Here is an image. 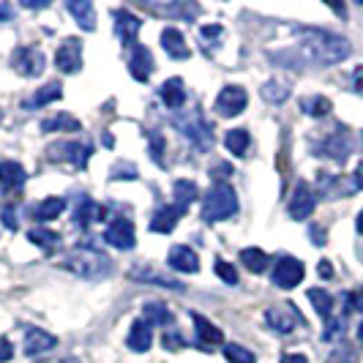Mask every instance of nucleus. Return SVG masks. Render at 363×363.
<instances>
[{"label":"nucleus","mask_w":363,"mask_h":363,"mask_svg":"<svg viewBox=\"0 0 363 363\" xmlns=\"http://www.w3.org/2000/svg\"><path fill=\"white\" fill-rule=\"evenodd\" d=\"M298 36V55L303 57V63H317V66H333L342 63L347 55L352 52L350 41L330 30H320V28H295L292 30Z\"/></svg>","instance_id":"nucleus-1"},{"label":"nucleus","mask_w":363,"mask_h":363,"mask_svg":"<svg viewBox=\"0 0 363 363\" xmlns=\"http://www.w3.org/2000/svg\"><path fill=\"white\" fill-rule=\"evenodd\" d=\"M57 265L63 271L79 276V279H88V281H101V279L112 276V271H115L112 259L107 255H101V252H93V249H74V252L60 257Z\"/></svg>","instance_id":"nucleus-2"},{"label":"nucleus","mask_w":363,"mask_h":363,"mask_svg":"<svg viewBox=\"0 0 363 363\" xmlns=\"http://www.w3.org/2000/svg\"><path fill=\"white\" fill-rule=\"evenodd\" d=\"M238 213V194L230 183H213L202 197V218L208 224L227 221Z\"/></svg>","instance_id":"nucleus-3"},{"label":"nucleus","mask_w":363,"mask_h":363,"mask_svg":"<svg viewBox=\"0 0 363 363\" xmlns=\"http://www.w3.org/2000/svg\"><path fill=\"white\" fill-rule=\"evenodd\" d=\"M172 123L181 131L183 137L197 147V150H211L213 147V131H211V123L202 118L200 109H189V112H175L172 115Z\"/></svg>","instance_id":"nucleus-4"},{"label":"nucleus","mask_w":363,"mask_h":363,"mask_svg":"<svg viewBox=\"0 0 363 363\" xmlns=\"http://www.w3.org/2000/svg\"><path fill=\"white\" fill-rule=\"evenodd\" d=\"M265 323L276 330V333H292L295 328L306 325V317L298 311L295 303H279L265 311Z\"/></svg>","instance_id":"nucleus-5"},{"label":"nucleus","mask_w":363,"mask_h":363,"mask_svg":"<svg viewBox=\"0 0 363 363\" xmlns=\"http://www.w3.org/2000/svg\"><path fill=\"white\" fill-rule=\"evenodd\" d=\"M145 9L150 14L164 19H181V22H194V17H200V6L197 3H186V0H162V3H145Z\"/></svg>","instance_id":"nucleus-6"},{"label":"nucleus","mask_w":363,"mask_h":363,"mask_svg":"<svg viewBox=\"0 0 363 363\" xmlns=\"http://www.w3.org/2000/svg\"><path fill=\"white\" fill-rule=\"evenodd\" d=\"M11 69L19 77H38L47 69V57L38 47H17L11 52Z\"/></svg>","instance_id":"nucleus-7"},{"label":"nucleus","mask_w":363,"mask_h":363,"mask_svg":"<svg viewBox=\"0 0 363 363\" xmlns=\"http://www.w3.org/2000/svg\"><path fill=\"white\" fill-rule=\"evenodd\" d=\"M91 153H93L91 143H57V145H50V150H47L50 162H60V159H66V162L74 164L77 169H85V167H88Z\"/></svg>","instance_id":"nucleus-8"},{"label":"nucleus","mask_w":363,"mask_h":363,"mask_svg":"<svg viewBox=\"0 0 363 363\" xmlns=\"http://www.w3.org/2000/svg\"><path fill=\"white\" fill-rule=\"evenodd\" d=\"M303 276H306V268H303L301 259H295V257H279L271 279L279 290H292V287H298L303 281Z\"/></svg>","instance_id":"nucleus-9"},{"label":"nucleus","mask_w":363,"mask_h":363,"mask_svg":"<svg viewBox=\"0 0 363 363\" xmlns=\"http://www.w3.org/2000/svg\"><path fill=\"white\" fill-rule=\"evenodd\" d=\"M317 156H328L336 164H345L352 156V137L345 128H336L333 134H328L323 145H317Z\"/></svg>","instance_id":"nucleus-10"},{"label":"nucleus","mask_w":363,"mask_h":363,"mask_svg":"<svg viewBox=\"0 0 363 363\" xmlns=\"http://www.w3.org/2000/svg\"><path fill=\"white\" fill-rule=\"evenodd\" d=\"M249 104V93L240 85H224L221 93L216 96V112L221 118H235Z\"/></svg>","instance_id":"nucleus-11"},{"label":"nucleus","mask_w":363,"mask_h":363,"mask_svg":"<svg viewBox=\"0 0 363 363\" xmlns=\"http://www.w3.org/2000/svg\"><path fill=\"white\" fill-rule=\"evenodd\" d=\"M314 208H317V197H314V191H311L309 183H295V189H292V197H290V205H287V213L290 218L295 221H303V218H309L314 213Z\"/></svg>","instance_id":"nucleus-12"},{"label":"nucleus","mask_w":363,"mask_h":363,"mask_svg":"<svg viewBox=\"0 0 363 363\" xmlns=\"http://www.w3.org/2000/svg\"><path fill=\"white\" fill-rule=\"evenodd\" d=\"M104 240H107L109 246L121 249V252L134 249V243H137L134 224H131L128 218H112V221L107 224V230H104Z\"/></svg>","instance_id":"nucleus-13"},{"label":"nucleus","mask_w":363,"mask_h":363,"mask_svg":"<svg viewBox=\"0 0 363 363\" xmlns=\"http://www.w3.org/2000/svg\"><path fill=\"white\" fill-rule=\"evenodd\" d=\"M55 66H57V72L63 74H77L82 69V44H79V38H66L60 47H57V52H55Z\"/></svg>","instance_id":"nucleus-14"},{"label":"nucleus","mask_w":363,"mask_h":363,"mask_svg":"<svg viewBox=\"0 0 363 363\" xmlns=\"http://www.w3.org/2000/svg\"><path fill=\"white\" fill-rule=\"evenodd\" d=\"M115 33L118 38L126 44V47H134L137 44V33H140V28H143V19L134 17L128 9H115Z\"/></svg>","instance_id":"nucleus-15"},{"label":"nucleus","mask_w":363,"mask_h":363,"mask_svg":"<svg viewBox=\"0 0 363 363\" xmlns=\"http://www.w3.org/2000/svg\"><path fill=\"white\" fill-rule=\"evenodd\" d=\"M55 345H57V339L52 333L41 330V328H25V355L28 358H41L50 350H55Z\"/></svg>","instance_id":"nucleus-16"},{"label":"nucleus","mask_w":363,"mask_h":363,"mask_svg":"<svg viewBox=\"0 0 363 363\" xmlns=\"http://www.w3.org/2000/svg\"><path fill=\"white\" fill-rule=\"evenodd\" d=\"M128 276L134 279V281H143V284H156V287H167V290H175V292H186V284L181 281H175V279H169V276H164L159 273L156 268H150V265H137V268H131Z\"/></svg>","instance_id":"nucleus-17"},{"label":"nucleus","mask_w":363,"mask_h":363,"mask_svg":"<svg viewBox=\"0 0 363 363\" xmlns=\"http://www.w3.org/2000/svg\"><path fill=\"white\" fill-rule=\"evenodd\" d=\"M128 72L137 82H147L150 74H153V55L147 50L145 44H134L131 47V57H128Z\"/></svg>","instance_id":"nucleus-18"},{"label":"nucleus","mask_w":363,"mask_h":363,"mask_svg":"<svg viewBox=\"0 0 363 363\" xmlns=\"http://www.w3.org/2000/svg\"><path fill=\"white\" fill-rule=\"evenodd\" d=\"M183 211L181 205H162L153 216H150V233H159V235H167V233H172L175 227H178V221L183 218Z\"/></svg>","instance_id":"nucleus-19"},{"label":"nucleus","mask_w":363,"mask_h":363,"mask_svg":"<svg viewBox=\"0 0 363 363\" xmlns=\"http://www.w3.org/2000/svg\"><path fill=\"white\" fill-rule=\"evenodd\" d=\"M191 320H194V330H197V342H200V347L205 352H211V347L224 345L221 328H216L211 320H205L202 314H194V311H191Z\"/></svg>","instance_id":"nucleus-20"},{"label":"nucleus","mask_w":363,"mask_h":363,"mask_svg":"<svg viewBox=\"0 0 363 363\" xmlns=\"http://www.w3.org/2000/svg\"><path fill=\"white\" fill-rule=\"evenodd\" d=\"M126 345L131 352H147L150 345H153V325L147 323V320H134L131 328H128V339Z\"/></svg>","instance_id":"nucleus-21"},{"label":"nucleus","mask_w":363,"mask_h":363,"mask_svg":"<svg viewBox=\"0 0 363 363\" xmlns=\"http://www.w3.org/2000/svg\"><path fill=\"white\" fill-rule=\"evenodd\" d=\"M169 268L178 273H197L200 271V257L194 255V249H189V246H172L169 249Z\"/></svg>","instance_id":"nucleus-22"},{"label":"nucleus","mask_w":363,"mask_h":363,"mask_svg":"<svg viewBox=\"0 0 363 363\" xmlns=\"http://www.w3.org/2000/svg\"><path fill=\"white\" fill-rule=\"evenodd\" d=\"M162 47L172 60H186V57H191V47L186 44V38H183V33L178 28H164Z\"/></svg>","instance_id":"nucleus-23"},{"label":"nucleus","mask_w":363,"mask_h":363,"mask_svg":"<svg viewBox=\"0 0 363 363\" xmlns=\"http://www.w3.org/2000/svg\"><path fill=\"white\" fill-rule=\"evenodd\" d=\"M104 216H107V211H104L101 205H96L88 194L79 197L77 208H74V221H77V227H88L91 221H107Z\"/></svg>","instance_id":"nucleus-24"},{"label":"nucleus","mask_w":363,"mask_h":363,"mask_svg":"<svg viewBox=\"0 0 363 363\" xmlns=\"http://www.w3.org/2000/svg\"><path fill=\"white\" fill-rule=\"evenodd\" d=\"M66 9L74 14L77 25H79L82 30H88V33L96 30V9H93L91 0H69Z\"/></svg>","instance_id":"nucleus-25"},{"label":"nucleus","mask_w":363,"mask_h":363,"mask_svg":"<svg viewBox=\"0 0 363 363\" xmlns=\"http://www.w3.org/2000/svg\"><path fill=\"white\" fill-rule=\"evenodd\" d=\"M159 96H162V101L169 109H181L183 104H186V88H183L181 77H172V79H167L162 88H159Z\"/></svg>","instance_id":"nucleus-26"},{"label":"nucleus","mask_w":363,"mask_h":363,"mask_svg":"<svg viewBox=\"0 0 363 363\" xmlns=\"http://www.w3.org/2000/svg\"><path fill=\"white\" fill-rule=\"evenodd\" d=\"M25 183V169L19 162H0V189L14 191Z\"/></svg>","instance_id":"nucleus-27"},{"label":"nucleus","mask_w":363,"mask_h":363,"mask_svg":"<svg viewBox=\"0 0 363 363\" xmlns=\"http://www.w3.org/2000/svg\"><path fill=\"white\" fill-rule=\"evenodd\" d=\"M63 96V88H60V82H47L44 88H38L33 93V99H28L25 101V109H38V107H47V104H52Z\"/></svg>","instance_id":"nucleus-28"},{"label":"nucleus","mask_w":363,"mask_h":363,"mask_svg":"<svg viewBox=\"0 0 363 363\" xmlns=\"http://www.w3.org/2000/svg\"><path fill=\"white\" fill-rule=\"evenodd\" d=\"M63 211H66V200H63V197H47V200L38 202L30 213H33V218H38V221H52V218H57Z\"/></svg>","instance_id":"nucleus-29"},{"label":"nucleus","mask_w":363,"mask_h":363,"mask_svg":"<svg viewBox=\"0 0 363 363\" xmlns=\"http://www.w3.org/2000/svg\"><path fill=\"white\" fill-rule=\"evenodd\" d=\"M259 93H262V99L265 101H271V104H281V101H287L292 93V85L290 82H284V79H268L262 88H259Z\"/></svg>","instance_id":"nucleus-30"},{"label":"nucleus","mask_w":363,"mask_h":363,"mask_svg":"<svg viewBox=\"0 0 363 363\" xmlns=\"http://www.w3.org/2000/svg\"><path fill=\"white\" fill-rule=\"evenodd\" d=\"M172 194H175V205H181L183 211H186L191 202L197 200L200 189H197V183H194V181H186V178H181V181L172 183Z\"/></svg>","instance_id":"nucleus-31"},{"label":"nucleus","mask_w":363,"mask_h":363,"mask_svg":"<svg viewBox=\"0 0 363 363\" xmlns=\"http://www.w3.org/2000/svg\"><path fill=\"white\" fill-rule=\"evenodd\" d=\"M224 145H227L230 153H235V156H246V150L252 145V137H249L246 128H230L227 137H224Z\"/></svg>","instance_id":"nucleus-32"},{"label":"nucleus","mask_w":363,"mask_h":363,"mask_svg":"<svg viewBox=\"0 0 363 363\" xmlns=\"http://www.w3.org/2000/svg\"><path fill=\"white\" fill-rule=\"evenodd\" d=\"M240 262L246 265V271L249 273H262V271H268V262H271V257L265 255L262 249H243L240 252Z\"/></svg>","instance_id":"nucleus-33"},{"label":"nucleus","mask_w":363,"mask_h":363,"mask_svg":"<svg viewBox=\"0 0 363 363\" xmlns=\"http://www.w3.org/2000/svg\"><path fill=\"white\" fill-rule=\"evenodd\" d=\"M309 301H311V306H314V311H317L323 320H330V317H333V295H330V292L314 287V290H309Z\"/></svg>","instance_id":"nucleus-34"},{"label":"nucleus","mask_w":363,"mask_h":363,"mask_svg":"<svg viewBox=\"0 0 363 363\" xmlns=\"http://www.w3.org/2000/svg\"><path fill=\"white\" fill-rule=\"evenodd\" d=\"M79 128H82L79 126V121H77L74 115H66V112L41 121V131H79Z\"/></svg>","instance_id":"nucleus-35"},{"label":"nucleus","mask_w":363,"mask_h":363,"mask_svg":"<svg viewBox=\"0 0 363 363\" xmlns=\"http://www.w3.org/2000/svg\"><path fill=\"white\" fill-rule=\"evenodd\" d=\"M143 320H147L150 325H172V314L164 303H145L143 306Z\"/></svg>","instance_id":"nucleus-36"},{"label":"nucleus","mask_w":363,"mask_h":363,"mask_svg":"<svg viewBox=\"0 0 363 363\" xmlns=\"http://www.w3.org/2000/svg\"><path fill=\"white\" fill-rule=\"evenodd\" d=\"M28 240H30L33 246H41L44 252H52L55 246L60 243V235L52 233V230H47V227H33V230L28 233Z\"/></svg>","instance_id":"nucleus-37"},{"label":"nucleus","mask_w":363,"mask_h":363,"mask_svg":"<svg viewBox=\"0 0 363 363\" xmlns=\"http://www.w3.org/2000/svg\"><path fill=\"white\" fill-rule=\"evenodd\" d=\"M320 189H323V194H325L328 200H339V197H345L347 191H352L350 186H345L339 178H333L328 172H320Z\"/></svg>","instance_id":"nucleus-38"},{"label":"nucleus","mask_w":363,"mask_h":363,"mask_svg":"<svg viewBox=\"0 0 363 363\" xmlns=\"http://www.w3.org/2000/svg\"><path fill=\"white\" fill-rule=\"evenodd\" d=\"M145 137H147V150H150L153 162L159 164V167H167V162H164V150H167V140H164V134L159 131V128H150Z\"/></svg>","instance_id":"nucleus-39"},{"label":"nucleus","mask_w":363,"mask_h":363,"mask_svg":"<svg viewBox=\"0 0 363 363\" xmlns=\"http://www.w3.org/2000/svg\"><path fill=\"white\" fill-rule=\"evenodd\" d=\"M301 109L311 118H325L330 112V99H325V96H306L301 101Z\"/></svg>","instance_id":"nucleus-40"},{"label":"nucleus","mask_w":363,"mask_h":363,"mask_svg":"<svg viewBox=\"0 0 363 363\" xmlns=\"http://www.w3.org/2000/svg\"><path fill=\"white\" fill-rule=\"evenodd\" d=\"M224 358L230 363H257L255 352L240 345H224Z\"/></svg>","instance_id":"nucleus-41"},{"label":"nucleus","mask_w":363,"mask_h":363,"mask_svg":"<svg viewBox=\"0 0 363 363\" xmlns=\"http://www.w3.org/2000/svg\"><path fill=\"white\" fill-rule=\"evenodd\" d=\"M109 178H112V181H137V178H140V169L128 162H118L112 167Z\"/></svg>","instance_id":"nucleus-42"},{"label":"nucleus","mask_w":363,"mask_h":363,"mask_svg":"<svg viewBox=\"0 0 363 363\" xmlns=\"http://www.w3.org/2000/svg\"><path fill=\"white\" fill-rule=\"evenodd\" d=\"M345 325H347L345 314H342V317H330L325 330H323V339H325V342H336V339H342V336H345Z\"/></svg>","instance_id":"nucleus-43"},{"label":"nucleus","mask_w":363,"mask_h":363,"mask_svg":"<svg viewBox=\"0 0 363 363\" xmlns=\"http://www.w3.org/2000/svg\"><path fill=\"white\" fill-rule=\"evenodd\" d=\"M213 271H216V276L224 281V284H238V271L233 268V262L216 259V262H213Z\"/></svg>","instance_id":"nucleus-44"},{"label":"nucleus","mask_w":363,"mask_h":363,"mask_svg":"<svg viewBox=\"0 0 363 363\" xmlns=\"http://www.w3.org/2000/svg\"><path fill=\"white\" fill-rule=\"evenodd\" d=\"M330 363H358V352H355L350 345L339 347V350L330 352Z\"/></svg>","instance_id":"nucleus-45"},{"label":"nucleus","mask_w":363,"mask_h":363,"mask_svg":"<svg viewBox=\"0 0 363 363\" xmlns=\"http://www.w3.org/2000/svg\"><path fill=\"white\" fill-rule=\"evenodd\" d=\"M183 345H186V342H183V336L178 330H167V333H164V350L172 352V350H181Z\"/></svg>","instance_id":"nucleus-46"},{"label":"nucleus","mask_w":363,"mask_h":363,"mask_svg":"<svg viewBox=\"0 0 363 363\" xmlns=\"http://www.w3.org/2000/svg\"><path fill=\"white\" fill-rule=\"evenodd\" d=\"M227 175H233V167H230V164L218 162L211 167V178H213V181H216V178H227Z\"/></svg>","instance_id":"nucleus-47"},{"label":"nucleus","mask_w":363,"mask_h":363,"mask_svg":"<svg viewBox=\"0 0 363 363\" xmlns=\"http://www.w3.org/2000/svg\"><path fill=\"white\" fill-rule=\"evenodd\" d=\"M11 358H14V347L3 336V339H0V363H9Z\"/></svg>","instance_id":"nucleus-48"},{"label":"nucleus","mask_w":363,"mask_h":363,"mask_svg":"<svg viewBox=\"0 0 363 363\" xmlns=\"http://www.w3.org/2000/svg\"><path fill=\"white\" fill-rule=\"evenodd\" d=\"M3 224H6L9 230H17V227H19L17 216H14V208H11V205H6V208H3Z\"/></svg>","instance_id":"nucleus-49"},{"label":"nucleus","mask_w":363,"mask_h":363,"mask_svg":"<svg viewBox=\"0 0 363 363\" xmlns=\"http://www.w3.org/2000/svg\"><path fill=\"white\" fill-rule=\"evenodd\" d=\"M347 303H350V309H358L363 311V290H355L347 295Z\"/></svg>","instance_id":"nucleus-50"},{"label":"nucleus","mask_w":363,"mask_h":363,"mask_svg":"<svg viewBox=\"0 0 363 363\" xmlns=\"http://www.w3.org/2000/svg\"><path fill=\"white\" fill-rule=\"evenodd\" d=\"M200 33L205 38H218L224 33V28H221V25H205V28H200Z\"/></svg>","instance_id":"nucleus-51"},{"label":"nucleus","mask_w":363,"mask_h":363,"mask_svg":"<svg viewBox=\"0 0 363 363\" xmlns=\"http://www.w3.org/2000/svg\"><path fill=\"white\" fill-rule=\"evenodd\" d=\"M309 235H311V240H314V246H323V243H325V233H323L317 224H311Z\"/></svg>","instance_id":"nucleus-52"},{"label":"nucleus","mask_w":363,"mask_h":363,"mask_svg":"<svg viewBox=\"0 0 363 363\" xmlns=\"http://www.w3.org/2000/svg\"><path fill=\"white\" fill-rule=\"evenodd\" d=\"M281 363H309V358L301 352H287V355H281Z\"/></svg>","instance_id":"nucleus-53"},{"label":"nucleus","mask_w":363,"mask_h":363,"mask_svg":"<svg viewBox=\"0 0 363 363\" xmlns=\"http://www.w3.org/2000/svg\"><path fill=\"white\" fill-rule=\"evenodd\" d=\"M317 273H320V276H323V279H330V276H333V265H330V262H328V259H323V262H320V265H317Z\"/></svg>","instance_id":"nucleus-54"},{"label":"nucleus","mask_w":363,"mask_h":363,"mask_svg":"<svg viewBox=\"0 0 363 363\" xmlns=\"http://www.w3.org/2000/svg\"><path fill=\"white\" fill-rule=\"evenodd\" d=\"M352 189H355V191L363 189V162L358 164V169H355V175H352Z\"/></svg>","instance_id":"nucleus-55"},{"label":"nucleus","mask_w":363,"mask_h":363,"mask_svg":"<svg viewBox=\"0 0 363 363\" xmlns=\"http://www.w3.org/2000/svg\"><path fill=\"white\" fill-rule=\"evenodd\" d=\"M22 6H25V9H47L50 3H47V0H22Z\"/></svg>","instance_id":"nucleus-56"},{"label":"nucleus","mask_w":363,"mask_h":363,"mask_svg":"<svg viewBox=\"0 0 363 363\" xmlns=\"http://www.w3.org/2000/svg\"><path fill=\"white\" fill-rule=\"evenodd\" d=\"M352 79H355V91H363V66H358V69H355Z\"/></svg>","instance_id":"nucleus-57"},{"label":"nucleus","mask_w":363,"mask_h":363,"mask_svg":"<svg viewBox=\"0 0 363 363\" xmlns=\"http://www.w3.org/2000/svg\"><path fill=\"white\" fill-rule=\"evenodd\" d=\"M0 19H11V6H0Z\"/></svg>","instance_id":"nucleus-58"},{"label":"nucleus","mask_w":363,"mask_h":363,"mask_svg":"<svg viewBox=\"0 0 363 363\" xmlns=\"http://www.w3.org/2000/svg\"><path fill=\"white\" fill-rule=\"evenodd\" d=\"M355 227H358V233L363 235V211L358 213V221H355Z\"/></svg>","instance_id":"nucleus-59"},{"label":"nucleus","mask_w":363,"mask_h":363,"mask_svg":"<svg viewBox=\"0 0 363 363\" xmlns=\"http://www.w3.org/2000/svg\"><path fill=\"white\" fill-rule=\"evenodd\" d=\"M358 339H361V345H363V323L358 325Z\"/></svg>","instance_id":"nucleus-60"},{"label":"nucleus","mask_w":363,"mask_h":363,"mask_svg":"<svg viewBox=\"0 0 363 363\" xmlns=\"http://www.w3.org/2000/svg\"><path fill=\"white\" fill-rule=\"evenodd\" d=\"M60 363H79L77 358H66V361H60Z\"/></svg>","instance_id":"nucleus-61"},{"label":"nucleus","mask_w":363,"mask_h":363,"mask_svg":"<svg viewBox=\"0 0 363 363\" xmlns=\"http://www.w3.org/2000/svg\"><path fill=\"white\" fill-rule=\"evenodd\" d=\"M0 121H3V112H0Z\"/></svg>","instance_id":"nucleus-62"}]
</instances>
